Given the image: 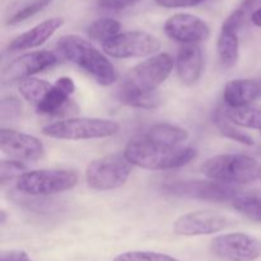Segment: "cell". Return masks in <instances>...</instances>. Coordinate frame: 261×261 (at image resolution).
Segmentation results:
<instances>
[{"label":"cell","instance_id":"cell-1","mask_svg":"<svg viewBox=\"0 0 261 261\" xmlns=\"http://www.w3.org/2000/svg\"><path fill=\"white\" fill-rule=\"evenodd\" d=\"M56 50L64 59L86 71L99 86L110 87L119 79L116 68L105 53L81 36H61L56 42Z\"/></svg>","mask_w":261,"mask_h":261},{"label":"cell","instance_id":"cell-2","mask_svg":"<svg viewBox=\"0 0 261 261\" xmlns=\"http://www.w3.org/2000/svg\"><path fill=\"white\" fill-rule=\"evenodd\" d=\"M133 166L149 171H167L181 168L198 157V150L191 147H168L147 139L132 140L124 150Z\"/></svg>","mask_w":261,"mask_h":261},{"label":"cell","instance_id":"cell-3","mask_svg":"<svg viewBox=\"0 0 261 261\" xmlns=\"http://www.w3.org/2000/svg\"><path fill=\"white\" fill-rule=\"evenodd\" d=\"M261 165L246 154H218L201 165V172L209 180L226 185H247L259 180Z\"/></svg>","mask_w":261,"mask_h":261},{"label":"cell","instance_id":"cell-4","mask_svg":"<svg viewBox=\"0 0 261 261\" xmlns=\"http://www.w3.org/2000/svg\"><path fill=\"white\" fill-rule=\"evenodd\" d=\"M120 130L115 120L98 117H71L42 127L45 137L60 140H89L114 137Z\"/></svg>","mask_w":261,"mask_h":261},{"label":"cell","instance_id":"cell-5","mask_svg":"<svg viewBox=\"0 0 261 261\" xmlns=\"http://www.w3.org/2000/svg\"><path fill=\"white\" fill-rule=\"evenodd\" d=\"M75 171L63 168H43L27 171L17 180V190L30 196H50L64 193L78 184Z\"/></svg>","mask_w":261,"mask_h":261},{"label":"cell","instance_id":"cell-6","mask_svg":"<svg viewBox=\"0 0 261 261\" xmlns=\"http://www.w3.org/2000/svg\"><path fill=\"white\" fill-rule=\"evenodd\" d=\"M133 165L122 153H112L92 161L86 170L87 185L97 191L120 189L132 175Z\"/></svg>","mask_w":261,"mask_h":261},{"label":"cell","instance_id":"cell-7","mask_svg":"<svg viewBox=\"0 0 261 261\" xmlns=\"http://www.w3.org/2000/svg\"><path fill=\"white\" fill-rule=\"evenodd\" d=\"M175 60L167 53H160L140 61L125 75L121 86L142 93H155L172 73Z\"/></svg>","mask_w":261,"mask_h":261},{"label":"cell","instance_id":"cell-8","mask_svg":"<svg viewBox=\"0 0 261 261\" xmlns=\"http://www.w3.org/2000/svg\"><path fill=\"white\" fill-rule=\"evenodd\" d=\"M161 189L167 195L213 203H232L240 195L239 190L232 185H226L213 180L171 181L162 185Z\"/></svg>","mask_w":261,"mask_h":261},{"label":"cell","instance_id":"cell-9","mask_svg":"<svg viewBox=\"0 0 261 261\" xmlns=\"http://www.w3.org/2000/svg\"><path fill=\"white\" fill-rule=\"evenodd\" d=\"M102 48L106 55L115 59L145 58L157 54L161 42L155 36L144 31H127L102 43Z\"/></svg>","mask_w":261,"mask_h":261},{"label":"cell","instance_id":"cell-10","mask_svg":"<svg viewBox=\"0 0 261 261\" xmlns=\"http://www.w3.org/2000/svg\"><path fill=\"white\" fill-rule=\"evenodd\" d=\"M211 250L224 261H255L261 256V242L247 233L232 232L214 237Z\"/></svg>","mask_w":261,"mask_h":261},{"label":"cell","instance_id":"cell-11","mask_svg":"<svg viewBox=\"0 0 261 261\" xmlns=\"http://www.w3.org/2000/svg\"><path fill=\"white\" fill-rule=\"evenodd\" d=\"M228 226V219L211 211L190 212L182 214L173 222L172 229L178 236L195 237L218 233Z\"/></svg>","mask_w":261,"mask_h":261},{"label":"cell","instance_id":"cell-12","mask_svg":"<svg viewBox=\"0 0 261 261\" xmlns=\"http://www.w3.org/2000/svg\"><path fill=\"white\" fill-rule=\"evenodd\" d=\"M168 38L182 45H198L211 36V27L201 18L189 13H177L165 23Z\"/></svg>","mask_w":261,"mask_h":261},{"label":"cell","instance_id":"cell-13","mask_svg":"<svg viewBox=\"0 0 261 261\" xmlns=\"http://www.w3.org/2000/svg\"><path fill=\"white\" fill-rule=\"evenodd\" d=\"M58 56L47 50L31 51L18 56L7 64L2 73L3 83H14L31 78L33 74L46 70L55 65Z\"/></svg>","mask_w":261,"mask_h":261},{"label":"cell","instance_id":"cell-14","mask_svg":"<svg viewBox=\"0 0 261 261\" xmlns=\"http://www.w3.org/2000/svg\"><path fill=\"white\" fill-rule=\"evenodd\" d=\"M0 147L18 161H40L45 155V147L38 138L13 129L0 130Z\"/></svg>","mask_w":261,"mask_h":261},{"label":"cell","instance_id":"cell-15","mask_svg":"<svg viewBox=\"0 0 261 261\" xmlns=\"http://www.w3.org/2000/svg\"><path fill=\"white\" fill-rule=\"evenodd\" d=\"M75 88L73 79L69 76H60L53 84L42 101L36 106V111L47 116H65L71 112H76V106L70 101Z\"/></svg>","mask_w":261,"mask_h":261},{"label":"cell","instance_id":"cell-16","mask_svg":"<svg viewBox=\"0 0 261 261\" xmlns=\"http://www.w3.org/2000/svg\"><path fill=\"white\" fill-rule=\"evenodd\" d=\"M176 73L184 86H194L200 81L204 70L203 50L199 45H182L175 60Z\"/></svg>","mask_w":261,"mask_h":261},{"label":"cell","instance_id":"cell-17","mask_svg":"<svg viewBox=\"0 0 261 261\" xmlns=\"http://www.w3.org/2000/svg\"><path fill=\"white\" fill-rule=\"evenodd\" d=\"M64 18L61 17H53L43 22L38 23L37 25L32 27L31 30L20 33L19 36L13 38L8 45L9 51H20V50H30V48L38 47L43 45L47 40H50L54 36V33L63 27Z\"/></svg>","mask_w":261,"mask_h":261},{"label":"cell","instance_id":"cell-18","mask_svg":"<svg viewBox=\"0 0 261 261\" xmlns=\"http://www.w3.org/2000/svg\"><path fill=\"white\" fill-rule=\"evenodd\" d=\"M259 97V86L255 79H233L226 84L223 91V101L227 109L249 106Z\"/></svg>","mask_w":261,"mask_h":261},{"label":"cell","instance_id":"cell-19","mask_svg":"<svg viewBox=\"0 0 261 261\" xmlns=\"http://www.w3.org/2000/svg\"><path fill=\"white\" fill-rule=\"evenodd\" d=\"M144 139L168 147H178V144L189 139V132L171 122H158L147 130Z\"/></svg>","mask_w":261,"mask_h":261},{"label":"cell","instance_id":"cell-20","mask_svg":"<svg viewBox=\"0 0 261 261\" xmlns=\"http://www.w3.org/2000/svg\"><path fill=\"white\" fill-rule=\"evenodd\" d=\"M219 61L226 69L233 68L240 58V41L237 32L221 30L217 41Z\"/></svg>","mask_w":261,"mask_h":261},{"label":"cell","instance_id":"cell-21","mask_svg":"<svg viewBox=\"0 0 261 261\" xmlns=\"http://www.w3.org/2000/svg\"><path fill=\"white\" fill-rule=\"evenodd\" d=\"M117 98L121 103L134 107V109L154 110L161 105V97L157 92L155 93H142V92L134 91V89H130L124 86H120L119 91H117Z\"/></svg>","mask_w":261,"mask_h":261},{"label":"cell","instance_id":"cell-22","mask_svg":"<svg viewBox=\"0 0 261 261\" xmlns=\"http://www.w3.org/2000/svg\"><path fill=\"white\" fill-rule=\"evenodd\" d=\"M213 122L217 126L218 132L223 135L224 138L233 140V142L240 143L244 145H251L255 144L254 139L251 135L246 134V133L241 132L237 125H234L231 120L228 119L226 114V109H217L213 114Z\"/></svg>","mask_w":261,"mask_h":261},{"label":"cell","instance_id":"cell-23","mask_svg":"<svg viewBox=\"0 0 261 261\" xmlns=\"http://www.w3.org/2000/svg\"><path fill=\"white\" fill-rule=\"evenodd\" d=\"M226 114L228 119L239 127L261 132V106L249 105L241 109H226Z\"/></svg>","mask_w":261,"mask_h":261},{"label":"cell","instance_id":"cell-24","mask_svg":"<svg viewBox=\"0 0 261 261\" xmlns=\"http://www.w3.org/2000/svg\"><path fill=\"white\" fill-rule=\"evenodd\" d=\"M120 30H121V24L119 20L109 17L99 18L87 27V36L92 41L105 43L106 41L111 40L115 36L121 33Z\"/></svg>","mask_w":261,"mask_h":261},{"label":"cell","instance_id":"cell-25","mask_svg":"<svg viewBox=\"0 0 261 261\" xmlns=\"http://www.w3.org/2000/svg\"><path fill=\"white\" fill-rule=\"evenodd\" d=\"M53 84L48 83L47 81L38 78H31L24 79L18 86V91H19L20 96L30 103L35 105V107L42 101L43 97L46 96L48 91L51 89Z\"/></svg>","mask_w":261,"mask_h":261},{"label":"cell","instance_id":"cell-26","mask_svg":"<svg viewBox=\"0 0 261 261\" xmlns=\"http://www.w3.org/2000/svg\"><path fill=\"white\" fill-rule=\"evenodd\" d=\"M232 206L246 218L261 223V198L239 195L232 201Z\"/></svg>","mask_w":261,"mask_h":261},{"label":"cell","instance_id":"cell-27","mask_svg":"<svg viewBox=\"0 0 261 261\" xmlns=\"http://www.w3.org/2000/svg\"><path fill=\"white\" fill-rule=\"evenodd\" d=\"M114 261H181L171 255L155 251H126L117 255Z\"/></svg>","mask_w":261,"mask_h":261},{"label":"cell","instance_id":"cell-28","mask_svg":"<svg viewBox=\"0 0 261 261\" xmlns=\"http://www.w3.org/2000/svg\"><path fill=\"white\" fill-rule=\"evenodd\" d=\"M27 172V166L18 160H3L0 163V182L5 185L12 180H18Z\"/></svg>","mask_w":261,"mask_h":261},{"label":"cell","instance_id":"cell-29","mask_svg":"<svg viewBox=\"0 0 261 261\" xmlns=\"http://www.w3.org/2000/svg\"><path fill=\"white\" fill-rule=\"evenodd\" d=\"M48 4H50V0H36V2L25 5L22 9L18 10L17 13H14V14L9 18V20H8V24L13 25L24 22V20L30 19V18L33 17L35 14H37V13H40L41 10L45 9Z\"/></svg>","mask_w":261,"mask_h":261},{"label":"cell","instance_id":"cell-30","mask_svg":"<svg viewBox=\"0 0 261 261\" xmlns=\"http://www.w3.org/2000/svg\"><path fill=\"white\" fill-rule=\"evenodd\" d=\"M23 110L22 102L15 97L9 96L3 98L2 101V119L3 120H14L20 116Z\"/></svg>","mask_w":261,"mask_h":261},{"label":"cell","instance_id":"cell-31","mask_svg":"<svg viewBox=\"0 0 261 261\" xmlns=\"http://www.w3.org/2000/svg\"><path fill=\"white\" fill-rule=\"evenodd\" d=\"M140 0H98L99 8L106 10H122L137 4Z\"/></svg>","mask_w":261,"mask_h":261},{"label":"cell","instance_id":"cell-32","mask_svg":"<svg viewBox=\"0 0 261 261\" xmlns=\"http://www.w3.org/2000/svg\"><path fill=\"white\" fill-rule=\"evenodd\" d=\"M157 5L167 9H173V8H190L195 5L201 4L205 0H154Z\"/></svg>","mask_w":261,"mask_h":261},{"label":"cell","instance_id":"cell-33","mask_svg":"<svg viewBox=\"0 0 261 261\" xmlns=\"http://www.w3.org/2000/svg\"><path fill=\"white\" fill-rule=\"evenodd\" d=\"M0 261H32V259L23 250H8L2 252Z\"/></svg>","mask_w":261,"mask_h":261},{"label":"cell","instance_id":"cell-34","mask_svg":"<svg viewBox=\"0 0 261 261\" xmlns=\"http://www.w3.org/2000/svg\"><path fill=\"white\" fill-rule=\"evenodd\" d=\"M251 22L252 24L256 25V27H261V7L255 9L251 13Z\"/></svg>","mask_w":261,"mask_h":261},{"label":"cell","instance_id":"cell-35","mask_svg":"<svg viewBox=\"0 0 261 261\" xmlns=\"http://www.w3.org/2000/svg\"><path fill=\"white\" fill-rule=\"evenodd\" d=\"M255 81H256L257 86H259V91H260V97H261V74H259V75H257V78H256V79H255Z\"/></svg>","mask_w":261,"mask_h":261},{"label":"cell","instance_id":"cell-36","mask_svg":"<svg viewBox=\"0 0 261 261\" xmlns=\"http://www.w3.org/2000/svg\"><path fill=\"white\" fill-rule=\"evenodd\" d=\"M5 218H7V217H5V212L3 211L2 212V224L5 223Z\"/></svg>","mask_w":261,"mask_h":261},{"label":"cell","instance_id":"cell-37","mask_svg":"<svg viewBox=\"0 0 261 261\" xmlns=\"http://www.w3.org/2000/svg\"><path fill=\"white\" fill-rule=\"evenodd\" d=\"M259 180H261V170H260V176H259Z\"/></svg>","mask_w":261,"mask_h":261}]
</instances>
